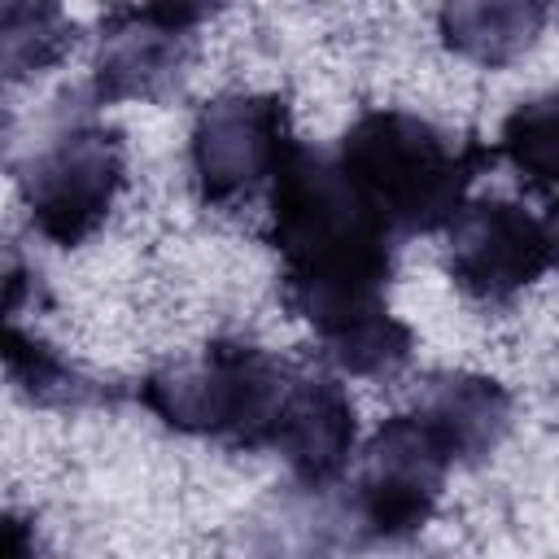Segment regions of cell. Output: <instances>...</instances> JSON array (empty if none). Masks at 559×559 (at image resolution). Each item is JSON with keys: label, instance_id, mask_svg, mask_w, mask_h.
<instances>
[{"label": "cell", "instance_id": "obj_1", "mask_svg": "<svg viewBox=\"0 0 559 559\" xmlns=\"http://www.w3.org/2000/svg\"><path fill=\"white\" fill-rule=\"evenodd\" d=\"M266 240L280 253L284 306L314 328L323 358L345 376H393L411 328L389 310L397 231L362 197L341 157L293 144L266 188Z\"/></svg>", "mask_w": 559, "mask_h": 559}, {"label": "cell", "instance_id": "obj_2", "mask_svg": "<svg viewBox=\"0 0 559 559\" xmlns=\"http://www.w3.org/2000/svg\"><path fill=\"white\" fill-rule=\"evenodd\" d=\"M336 157L397 236H428L463 210L493 148L406 109H367L341 135Z\"/></svg>", "mask_w": 559, "mask_h": 559}, {"label": "cell", "instance_id": "obj_3", "mask_svg": "<svg viewBox=\"0 0 559 559\" xmlns=\"http://www.w3.org/2000/svg\"><path fill=\"white\" fill-rule=\"evenodd\" d=\"M293 362L249 341H210L201 354L140 380V402L175 432L266 450L293 384Z\"/></svg>", "mask_w": 559, "mask_h": 559}, {"label": "cell", "instance_id": "obj_4", "mask_svg": "<svg viewBox=\"0 0 559 559\" xmlns=\"http://www.w3.org/2000/svg\"><path fill=\"white\" fill-rule=\"evenodd\" d=\"M17 183L31 227L52 245L74 249L109 218L127 183L122 135L105 122H70L22 166Z\"/></svg>", "mask_w": 559, "mask_h": 559}, {"label": "cell", "instance_id": "obj_5", "mask_svg": "<svg viewBox=\"0 0 559 559\" xmlns=\"http://www.w3.org/2000/svg\"><path fill=\"white\" fill-rule=\"evenodd\" d=\"M288 100L275 92H227L201 105L192 135H188V162L192 183L205 205H236L253 192L271 188L280 175L288 148Z\"/></svg>", "mask_w": 559, "mask_h": 559}, {"label": "cell", "instance_id": "obj_6", "mask_svg": "<svg viewBox=\"0 0 559 559\" xmlns=\"http://www.w3.org/2000/svg\"><path fill=\"white\" fill-rule=\"evenodd\" d=\"M450 467L454 459L415 411L389 415L354 459L349 489L358 524L380 542L419 533L441 502Z\"/></svg>", "mask_w": 559, "mask_h": 559}, {"label": "cell", "instance_id": "obj_7", "mask_svg": "<svg viewBox=\"0 0 559 559\" xmlns=\"http://www.w3.org/2000/svg\"><path fill=\"white\" fill-rule=\"evenodd\" d=\"M550 266L555 245L546 218L528 214L515 201H463V210L445 223V271L472 301L502 306L537 284Z\"/></svg>", "mask_w": 559, "mask_h": 559}, {"label": "cell", "instance_id": "obj_8", "mask_svg": "<svg viewBox=\"0 0 559 559\" xmlns=\"http://www.w3.org/2000/svg\"><path fill=\"white\" fill-rule=\"evenodd\" d=\"M354 441L358 419L345 384L328 371L297 367L266 450H275L306 489H328L349 472Z\"/></svg>", "mask_w": 559, "mask_h": 559}, {"label": "cell", "instance_id": "obj_9", "mask_svg": "<svg viewBox=\"0 0 559 559\" xmlns=\"http://www.w3.org/2000/svg\"><path fill=\"white\" fill-rule=\"evenodd\" d=\"M188 52H192V35L157 22L144 4H114L100 17L92 92L100 105L157 100L179 83Z\"/></svg>", "mask_w": 559, "mask_h": 559}, {"label": "cell", "instance_id": "obj_10", "mask_svg": "<svg viewBox=\"0 0 559 559\" xmlns=\"http://www.w3.org/2000/svg\"><path fill=\"white\" fill-rule=\"evenodd\" d=\"M415 415L445 445L454 467L489 459L511 428V393L493 376L476 371H441L424 384Z\"/></svg>", "mask_w": 559, "mask_h": 559}, {"label": "cell", "instance_id": "obj_11", "mask_svg": "<svg viewBox=\"0 0 559 559\" xmlns=\"http://www.w3.org/2000/svg\"><path fill=\"white\" fill-rule=\"evenodd\" d=\"M546 26V0H441L437 35L441 44L485 70L524 57Z\"/></svg>", "mask_w": 559, "mask_h": 559}, {"label": "cell", "instance_id": "obj_12", "mask_svg": "<svg viewBox=\"0 0 559 559\" xmlns=\"http://www.w3.org/2000/svg\"><path fill=\"white\" fill-rule=\"evenodd\" d=\"M493 157H502L528 188L559 192V92L515 105L498 127Z\"/></svg>", "mask_w": 559, "mask_h": 559}, {"label": "cell", "instance_id": "obj_13", "mask_svg": "<svg viewBox=\"0 0 559 559\" xmlns=\"http://www.w3.org/2000/svg\"><path fill=\"white\" fill-rule=\"evenodd\" d=\"M4 74L31 79L52 70L74 48V22L66 17L61 0H4Z\"/></svg>", "mask_w": 559, "mask_h": 559}, {"label": "cell", "instance_id": "obj_14", "mask_svg": "<svg viewBox=\"0 0 559 559\" xmlns=\"http://www.w3.org/2000/svg\"><path fill=\"white\" fill-rule=\"evenodd\" d=\"M4 367H9V384L35 406H79L96 397L92 380H83L35 332L17 328V319H9V332H4Z\"/></svg>", "mask_w": 559, "mask_h": 559}, {"label": "cell", "instance_id": "obj_15", "mask_svg": "<svg viewBox=\"0 0 559 559\" xmlns=\"http://www.w3.org/2000/svg\"><path fill=\"white\" fill-rule=\"evenodd\" d=\"M157 22H166V26H175V31H183V35H192L201 22H210L227 0H140Z\"/></svg>", "mask_w": 559, "mask_h": 559}]
</instances>
